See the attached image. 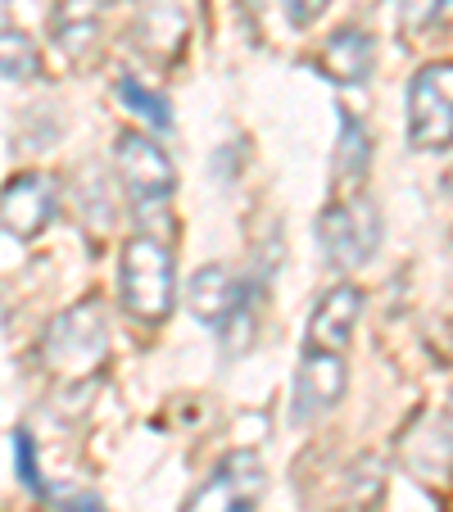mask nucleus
Instances as JSON below:
<instances>
[{
    "label": "nucleus",
    "mask_w": 453,
    "mask_h": 512,
    "mask_svg": "<svg viewBox=\"0 0 453 512\" xmlns=\"http://www.w3.org/2000/svg\"><path fill=\"white\" fill-rule=\"evenodd\" d=\"M118 300L145 327L173 313L177 304V281H173V254L155 241V236H132L118 254Z\"/></svg>",
    "instance_id": "obj_2"
},
{
    "label": "nucleus",
    "mask_w": 453,
    "mask_h": 512,
    "mask_svg": "<svg viewBox=\"0 0 453 512\" xmlns=\"http://www.w3.org/2000/svg\"><path fill=\"white\" fill-rule=\"evenodd\" d=\"M218 472L227 476V485H232V490L241 494L245 503L259 499V490H263V463H259V454H254V449H232V454L222 458Z\"/></svg>",
    "instance_id": "obj_16"
},
{
    "label": "nucleus",
    "mask_w": 453,
    "mask_h": 512,
    "mask_svg": "<svg viewBox=\"0 0 453 512\" xmlns=\"http://www.w3.org/2000/svg\"><path fill=\"white\" fill-rule=\"evenodd\" d=\"M64 512H100V503L96 499H78V503H68Z\"/></svg>",
    "instance_id": "obj_22"
},
{
    "label": "nucleus",
    "mask_w": 453,
    "mask_h": 512,
    "mask_svg": "<svg viewBox=\"0 0 453 512\" xmlns=\"http://www.w3.org/2000/svg\"><path fill=\"white\" fill-rule=\"evenodd\" d=\"M367 164H372V136H367V127L354 114H340V141H336V159H331L336 200L358 191V182L367 177Z\"/></svg>",
    "instance_id": "obj_13"
},
{
    "label": "nucleus",
    "mask_w": 453,
    "mask_h": 512,
    "mask_svg": "<svg viewBox=\"0 0 453 512\" xmlns=\"http://www.w3.org/2000/svg\"><path fill=\"white\" fill-rule=\"evenodd\" d=\"M372 64H376V46H372V37L358 28H340L336 37H327V46H322V55H318V68L336 87L367 82Z\"/></svg>",
    "instance_id": "obj_11"
},
{
    "label": "nucleus",
    "mask_w": 453,
    "mask_h": 512,
    "mask_svg": "<svg viewBox=\"0 0 453 512\" xmlns=\"http://www.w3.org/2000/svg\"><path fill=\"white\" fill-rule=\"evenodd\" d=\"M10 23V0H0V28Z\"/></svg>",
    "instance_id": "obj_23"
},
{
    "label": "nucleus",
    "mask_w": 453,
    "mask_h": 512,
    "mask_svg": "<svg viewBox=\"0 0 453 512\" xmlns=\"http://www.w3.org/2000/svg\"><path fill=\"white\" fill-rule=\"evenodd\" d=\"M50 213H55V186L41 173H23L0 191V227L19 236V241H32V236L46 232Z\"/></svg>",
    "instance_id": "obj_7"
},
{
    "label": "nucleus",
    "mask_w": 453,
    "mask_h": 512,
    "mask_svg": "<svg viewBox=\"0 0 453 512\" xmlns=\"http://www.w3.org/2000/svg\"><path fill=\"white\" fill-rule=\"evenodd\" d=\"M399 458L408 463V472L426 476V481L449 472V408L417 413L413 426L399 435Z\"/></svg>",
    "instance_id": "obj_9"
},
{
    "label": "nucleus",
    "mask_w": 453,
    "mask_h": 512,
    "mask_svg": "<svg viewBox=\"0 0 453 512\" xmlns=\"http://www.w3.org/2000/svg\"><path fill=\"white\" fill-rule=\"evenodd\" d=\"M136 46L145 50V55L155 59H173L177 50L186 46V19L177 5H155V10L141 19V28H136Z\"/></svg>",
    "instance_id": "obj_14"
},
{
    "label": "nucleus",
    "mask_w": 453,
    "mask_h": 512,
    "mask_svg": "<svg viewBox=\"0 0 453 512\" xmlns=\"http://www.w3.org/2000/svg\"><path fill=\"white\" fill-rule=\"evenodd\" d=\"M245 290L250 286H241V281L232 277V268H222V263H204V268L186 281V309L218 331V322L236 309V300H241Z\"/></svg>",
    "instance_id": "obj_10"
},
{
    "label": "nucleus",
    "mask_w": 453,
    "mask_h": 512,
    "mask_svg": "<svg viewBox=\"0 0 453 512\" xmlns=\"http://www.w3.org/2000/svg\"><path fill=\"white\" fill-rule=\"evenodd\" d=\"M50 32H55V46L64 50L73 64H87V59L100 50L96 5H87V0H64V5L55 10V23H50Z\"/></svg>",
    "instance_id": "obj_12"
},
{
    "label": "nucleus",
    "mask_w": 453,
    "mask_h": 512,
    "mask_svg": "<svg viewBox=\"0 0 453 512\" xmlns=\"http://www.w3.org/2000/svg\"><path fill=\"white\" fill-rule=\"evenodd\" d=\"M453 136V64H426L408 82V145L449 150Z\"/></svg>",
    "instance_id": "obj_5"
},
{
    "label": "nucleus",
    "mask_w": 453,
    "mask_h": 512,
    "mask_svg": "<svg viewBox=\"0 0 453 512\" xmlns=\"http://www.w3.org/2000/svg\"><path fill=\"white\" fill-rule=\"evenodd\" d=\"M345 354H327V349H304L295 372V422L327 413L345 399Z\"/></svg>",
    "instance_id": "obj_6"
},
{
    "label": "nucleus",
    "mask_w": 453,
    "mask_h": 512,
    "mask_svg": "<svg viewBox=\"0 0 453 512\" xmlns=\"http://www.w3.org/2000/svg\"><path fill=\"white\" fill-rule=\"evenodd\" d=\"M318 245H322V259H327L336 272L363 268V263L376 254V245H381L376 204L367 200L363 191L331 200L318 218Z\"/></svg>",
    "instance_id": "obj_3"
},
{
    "label": "nucleus",
    "mask_w": 453,
    "mask_h": 512,
    "mask_svg": "<svg viewBox=\"0 0 453 512\" xmlns=\"http://www.w3.org/2000/svg\"><path fill=\"white\" fill-rule=\"evenodd\" d=\"M37 68H41L37 46L19 28H0V78L28 82V78H37Z\"/></svg>",
    "instance_id": "obj_15"
},
{
    "label": "nucleus",
    "mask_w": 453,
    "mask_h": 512,
    "mask_svg": "<svg viewBox=\"0 0 453 512\" xmlns=\"http://www.w3.org/2000/svg\"><path fill=\"white\" fill-rule=\"evenodd\" d=\"M186 512H250V503L241 499V494L227 485V476L213 472L209 481L200 485V490L191 494V503H186Z\"/></svg>",
    "instance_id": "obj_18"
},
{
    "label": "nucleus",
    "mask_w": 453,
    "mask_h": 512,
    "mask_svg": "<svg viewBox=\"0 0 453 512\" xmlns=\"http://www.w3.org/2000/svg\"><path fill=\"white\" fill-rule=\"evenodd\" d=\"M118 100H123L132 114H141L150 127H159V132H168L173 127V114H168V100L155 96V91H145L136 78H118Z\"/></svg>",
    "instance_id": "obj_17"
},
{
    "label": "nucleus",
    "mask_w": 453,
    "mask_h": 512,
    "mask_svg": "<svg viewBox=\"0 0 453 512\" xmlns=\"http://www.w3.org/2000/svg\"><path fill=\"white\" fill-rule=\"evenodd\" d=\"M14 463H19V481L28 485L32 494L46 490V485H41V472H37V458H32V435L28 431L14 435Z\"/></svg>",
    "instance_id": "obj_20"
},
{
    "label": "nucleus",
    "mask_w": 453,
    "mask_h": 512,
    "mask_svg": "<svg viewBox=\"0 0 453 512\" xmlns=\"http://www.w3.org/2000/svg\"><path fill=\"white\" fill-rule=\"evenodd\" d=\"M363 318V290L358 286H331L318 300L309 318V331H304V349H327V354H345L349 340H354V327Z\"/></svg>",
    "instance_id": "obj_8"
},
{
    "label": "nucleus",
    "mask_w": 453,
    "mask_h": 512,
    "mask_svg": "<svg viewBox=\"0 0 453 512\" xmlns=\"http://www.w3.org/2000/svg\"><path fill=\"white\" fill-rule=\"evenodd\" d=\"M327 5H331V0H281V10H286V19L295 23V28H309V23L318 19Z\"/></svg>",
    "instance_id": "obj_21"
},
{
    "label": "nucleus",
    "mask_w": 453,
    "mask_h": 512,
    "mask_svg": "<svg viewBox=\"0 0 453 512\" xmlns=\"http://www.w3.org/2000/svg\"><path fill=\"white\" fill-rule=\"evenodd\" d=\"M105 358H109V313L100 295L64 309L41 336V363L68 386H91L100 377V368H105Z\"/></svg>",
    "instance_id": "obj_1"
},
{
    "label": "nucleus",
    "mask_w": 453,
    "mask_h": 512,
    "mask_svg": "<svg viewBox=\"0 0 453 512\" xmlns=\"http://www.w3.org/2000/svg\"><path fill=\"white\" fill-rule=\"evenodd\" d=\"M114 173L123 182V191L132 195L136 213H155L168 195L177 191V168L164 155V145L150 141L145 132H123L114 145Z\"/></svg>",
    "instance_id": "obj_4"
},
{
    "label": "nucleus",
    "mask_w": 453,
    "mask_h": 512,
    "mask_svg": "<svg viewBox=\"0 0 453 512\" xmlns=\"http://www.w3.org/2000/svg\"><path fill=\"white\" fill-rule=\"evenodd\" d=\"M399 23H408L413 32H426L440 14V23H449V0H395Z\"/></svg>",
    "instance_id": "obj_19"
}]
</instances>
